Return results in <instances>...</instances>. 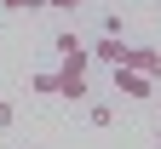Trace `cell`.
<instances>
[{
    "label": "cell",
    "mask_w": 161,
    "mask_h": 149,
    "mask_svg": "<svg viewBox=\"0 0 161 149\" xmlns=\"http://www.w3.org/2000/svg\"><path fill=\"white\" fill-rule=\"evenodd\" d=\"M92 57H86V46H80V52H69L64 63H58V98H64V103H86V92H92Z\"/></svg>",
    "instance_id": "6da1fadb"
},
{
    "label": "cell",
    "mask_w": 161,
    "mask_h": 149,
    "mask_svg": "<svg viewBox=\"0 0 161 149\" xmlns=\"http://www.w3.org/2000/svg\"><path fill=\"white\" fill-rule=\"evenodd\" d=\"M115 92L132 98V103H150V98H155V80L138 75V69H127V63H115Z\"/></svg>",
    "instance_id": "7a4b0ae2"
},
{
    "label": "cell",
    "mask_w": 161,
    "mask_h": 149,
    "mask_svg": "<svg viewBox=\"0 0 161 149\" xmlns=\"http://www.w3.org/2000/svg\"><path fill=\"white\" fill-rule=\"evenodd\" d=\"M86 57H92V63H109V69H115V63L127 57V40H121V35H92V40H86Z\"/></svg>",
    "instance_id": "3957f363"
},
{
    "label": "cell",
    "mask_w": 161,
    "mask_h": 149,
    "mask_svg": "<svg viewBox=\"0 0 161 149\" xmlns=\"http://www.w3.org/2000/svg\"><path fill=\"white\" fill-rule=\"evenodd\" d=\"M127 69H138V75H150V80H161V46H127Z\"/></svg>",
    "instance_id": "277c9868"
},
{
    "label": "cell",
    "mask_w": 161,
    "mask_h": 149,
    "mask_svg": "<svg viewBox=\"0 0 161 149\" xmlns=\"http://www.w3.org/2000/svg\"><path fill=\"white\" fill-rule=\"evenodd\" d=\"M29 92L35 98H58V69H35L29 75Z\"/></svg>",
    "instance_id": "5b68a950"
},
{
    "label": "cell",
    "mask_w": 161,
    "mask_h": 149,
    "mask_svg": "<svg viewBox=\"0 0 161 149\" xmlns=\"http://www.w3.org/2000/svg\"><path fill=\"white\" fill-rule=\"evenodd\" d=\"M86 126H98V132L115 126V109H109V103H86Z\"/></svg>",
    "instance_id": "8992f818"
},
{
    "label": "cell",
    "mask_w": 161,
    "mask_h": 149,
    "mask_svg": "<svg viewBox=\"0 0 161 149\" xmlns=\"http://www.w3.org/2000/svg\"><path fill=\"white\" fill-rule=\"evenodd\" d=\"M80 46H86V35H52V52H58V57H69V52H80Z\"/></svg>",
    "instance_id": "52a82bcc"
},
{
    "label": "cell",
    "mask_w": 161,
    "mask_h": 149,
    "mask_svg": "<svg viewBox=\"0 0 161 149\" xmlns=\"http://www.w3.org/2000/svg\"><path fill=\"white\" fill-rule=\"evenodd\" d=\"M121 29H127V17H121V12H104V23H98V35H121Z\"/></svg>",
    "instance_id": "ba28073f"
},
{
    "label": "cell",
    "mask_w": 161,
    "mask_h": 149,
    "mask_svg": "<svg viewBox=\"0 0 161 149\" xmlns=\"http://www.w3.org/2000/svg\"><path fill=\"white\" fill-rule=\"evenodd\" d=\"M6 126H17V103H12V98H0V132H6Z\"/></svg>",
    "instance_id": "9c48e42d"
},
{
    "label": "cell",
    "mask_w": 161,
    "mask_h": 149,
    "mask_svg": "<svg viewBox=\"0 0 161 149\" xmlns=\"http://www.w3.org/2000/svg\"><path fill=\"white\" fill-rule=\"evenodd\" d=\"M0 6H6V12H40L46 0H0Z\"/></svg>",
    "instance_id": "30bf717a"
},
{
    "label": "cell",
    "mask_w": 161,
    "mask_h": 149,
    "mask_svg": "<svg viewBox=\"0 0 161 149\" xmlns=\"http://www.w3.org/2000/svg\"><path fill=\"white\" fill-rule=\"evenodd\" d=\"M52 12H80V0H46Z\"/></svg>",
    "instance_id": "8fae6325"
},
{
    "label": "cell",
    "mask_w": 161,
    "mask_h": 149,
    "mask_svg": "<svg viewBox=\"0 0 161 149\" xmlns=\"http://www.w3.org/2000/svg\"><path fill=\"white\" fill-rule=\"evenodd\" d=\"M155 149H161V126H155Z\"/></svg>",
    "instance_id": "7c38bea8"
},
{
    "label": "cell",
    "mask_w": 161,
    "mask_h": 149,
    "mask_svg": "<svg viewBox=\"0 0 161 149\" xmlns=\"http://www.w3.org/2000/svg\"><path fill=\"white\" fill-rule=\"evenodd\" d=\"M23 149H35V143H23Z\"/></svg>",
    "instance_id": "4fadbf2b"
}]
</instances>
